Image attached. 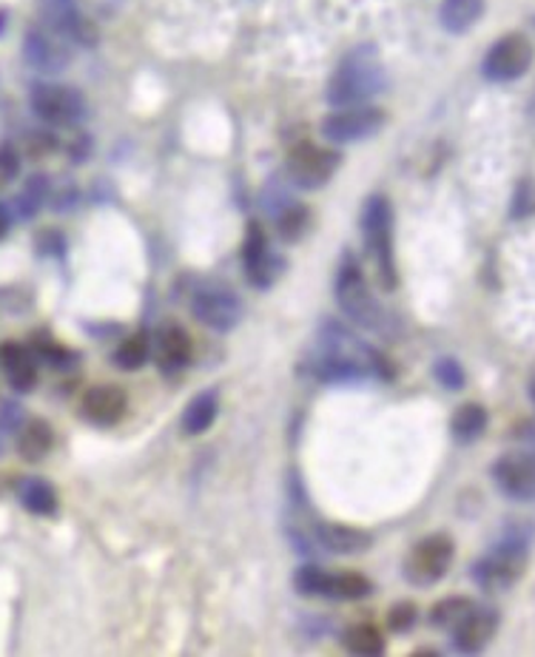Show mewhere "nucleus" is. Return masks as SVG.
I'll return each instance as SVG.
<instances>
[{"instance_id":"nucleus-1","label":"nucleus","mask_w":535,"mask_h":657,"mask_svg":"<svg viewBox=\"0 0 535 657\" xmlns=\"http://www.w3.org/2000/svg\"><path fill=\"white\" fill-rule=\"evenodd\" d=\"M310 376L325 385H359L368 379H390V365L379 350L365 345L345 325L328 322L316 336Z\"/></svg>"},{"instance_id":"nucleus-2","label":"nucleus","mask_w":535,"mask_h":657,"mask_svg":"<svg viewBox=\"0 0 535 657\" xmlns=\"http://www.w3.org/2000/svg\"><path fill=\"white\" fill-rule=\"evenodd\" d=\"M385 66L374 46H356L345 54L328 80V103L334 109L365 106L385 89Z\"/></svg>"},{"instance_id":"nucleus-3","label":"nucleus","mask_w":535,"mask_h":657,"mask_svg":"<svg viewBox=\"0 0 535 657\" xmlns=\"http://www.w3.org/2000/svg\"><path fill=\"white\" fill-rule=\"evenodd\" d=\"M361 237H365V248H368L376 265L382 290H396L399 271H396L394 251V208L382 193L368 197V202L361 208Z\"/></svg>"},{"instance_id":"nucleus-4","label":"nucleus","mask_w":535,"mask_h":657,"mask_svg":"<svg viewBox=\"0 0 535 657\" xmlns=\"http://www.w3.org/2000/svg\"><path fill=\"white\" fill-rule=\"evenodd\" d=\"M334 290L336 302L350 322L359 325V328L376 330V334L385 330V310H382L379 299L374 297V290H370L368 279H365L354 257H345L343 265L336 268Z\"/></svg>"},{"instance_id":"nucleus-5","label":"nucleus","mask_w":535,"mask_h":657,"mask_svg":"<svg viewBox=\"0 0 535 657\" xmlns=\"http://www.w3.org/2000/svg\"><path fill=\"white\" fill-rule=\"evenodd\" d=\"M524 567H527V538L516 532L478 558L470 569V578L482 593H507L522 580Z\"/></svg>"},{"instance_id":"nucleus-6","label":"nucleus","mask_w":535,"mask_h":657,"mask_svg":"<svg viewBox=\"0 0 535 657\" xmlns=\"http://www.w3.org/2000/svg\"><path fill=\"white\" fill-rule=\"evenodd\" d=\"M294 587L305 598H328V600H361L374 593L370 578L361 573H328L323 567H299L294 575Z\"/></svg>"},{"instance_id":"nucleus-7","label":"nucleus","mask_w":535,"mask_h":657,"mask_svg":"<svg viewBox=\"0 0 535 657\" xmlns=\"http://www.w3.org/2000/svg\"><path fill=\"white\" fill-rule=\"evenodd\" d=\"M535 60V49L527 34L509 32L491 46V52L482 60V74L491 83H513L524 78Z\"/></svg>"},{"instance_id":"nucleus-8","label":"nucleus","mask_w":535,"mask_h":657,"mask_svg":"<svg viewBox=\"0 0 535 657\" xmlns=\"http://www.w3.org/2000/svg\"><path fill=\"white\" fill-rule=\"evenodd\" d=\"M453 558H456V544H453L450 535H427L407 555L405 578L413 587H433L445 578Z\"/></svg>"},{"instance_id":"nucleus-9","label":"nucleus","mask_w":535,"mask_h":657,"mask_svg":"<svg viewBox=\"0 0 535 657\" xmlns=\"http://www.w3.org/2000/svg\"><path fill=\"white\" fill-rule=\"evenodd\" d=\"M29 106H32V111L43 120V123L58 126V129L78 126L86 117V111H89V106H86L83 94H80L78 89L60 86V83L32 86Z\"/></svg>"},{"instance_id":"nucleus-10","label":"nucleus","mask_w":535,"mask_h":657,"mask_svg":"<svg viewBox=\"0 0 535 657\" xmlns=\"http://www.w3.org/2000/svg\"><path fill=\"white\" fill-rule=\"evenodd\" d=\"M336 168H339V155L316 142H297L288 151L285 162V175L303 191H316V188L328 186L334 180Z\"/></svg>"},{"instance_id":"nucleus-11","label":"nucleus","mask_w":535,"mask_h":657,"mask_svg":"<svg viewBox=\"0 0 535 657\" xmlns=\"http://www.w3.org/2000/svg\"><path fill=\"white\" fill-rule=\"evenodd\" d=\"M191 313L206 328L217 330V334H228L242 319V302H239L237 293L231 288H226V285L208 282L194 290Z\"/></svg>"},{"instance_id":"nucleus-12","label":"nucleus","mask_w":535,"mask_h":657,"mask_svg":"<svg viewBox=\"0 0 535 657\" xmlns=\"http://www.w3.org/2000/svg\"><path fill=\"white\" fill-rule=\"evenodd\" d=\"M385 126V111L374 106H348V109H334L323 120V135L330 142H361L370 140L376 131Z\"/></svg>"},{"instance_id":"nucleus-13","label":"nucleus","mask_w":535,"mask_h":657,"mask_svg":"<svg viewBox=\"0 0 535 657\" xmlns=\"http://www.w3.org/2000/svg\"><path fill=\"white\" fill-rule=\"evenodd\" d=\"M71 46L69 40L55 34L52 29L34 27L23 38V60L38 74H60L71 66Z\"/></svg>"},{"instance_id":"nucleus-14","label":"nucleus","mask_w":535,"mask_h":657,"mask_svg":"<svg viewBox=\"0 0 535 657\" xmlns=\"http://www.w3.org/2000/svg\"><path fill=\"white\" fill-rule=\"evenodd\" d=\"M38 12L43 18V27L69 43L91 46L97 40L95 27L89 18H83L78 0H38Z\"/></svg>"},{"instance_id":"nucleus-15","label":"nucleus","mask_w":535,"mask_h":657,"mask_svg":"<svg viewBox=\"0 0 535 657\" xmlns=\"http://www.w3.org/2000/svg\"><path fill=\"white\" fill-rule=\"evenodd\" d=\"M493 484L513 501H535V452H507L493 465Z\"/></svg>"},{"instance_id":"nucleus-16","label":"nucleus","mask_w":535,"mask_h":657,"mask_svg":"<svg viewBox=\"0 0 535 657\" xmlns=\"http://www.w3.org/2000/svg\"><path fill=\"white\" fill-rule=\"evenodd\" d=\"M242 268H246L248 282L257 290H268L283 273V259L271 251L268 237L259 226L248 228V237L242 242Z\"/></svg>"},{"instance_id":"nucleus-17","label":"nucleus","mask_w":535,"mask_h":657,"mask_svg":"<svg viewBox=\"0 0 535 657\" xmlns=\"http://www.w3.org/2000/svg\"><path fill=\"white\" fill-rule=\"evenodd\" d=\"M83 419L95 427H111L123 419L129 410V396L123 387L117 385H95L86 390L83 401H80Z\"/></svg>"},{"instance_id":"nucleus-18","label":"nucleus","mask_w":535,"mask_h":657,"mask_svg":"<svg viewBox=\"0 0 535 657\" xmlns=\"http://www.w3.org/2000/svg\"><path fill=\"white\" fill-rule=\"evenodd\" d=\"M151 356H155L157 368L162 374H177V370L188 368V361L194 356L191 336L182 328H177V325H166L151 339Z\"/></svg>"},{"instance_id":"nucleus-19","label":"nucleus","mask_w":535,"mask_h":657,"mask_svg":"<svg viewBox=\"0 0 535 657\" xmlns=\"http://www.w3.org/2000/svg\"><path fill=\"white\" fill-rule=\"evenodd\" d=\"M498 631V613L491 606H473V613L467 615L456 629L450 631L453 644L458 651H482L484 646L496 638Z\"/></svg>"},{"instance_id":"nucleus-20","label":"nucleus","mask_w":535,"mask_h":657,"mask_svg":"<svg viewBox=\"0 0 535 657\" xmlns=\"http://www.w3.org/2000/svg\"><path fill=\"white\" fill-rule=\"evenodd\" d=\"M40 359L34 350L23 348L18 342H7L0 348V368L7 374L9 385L18 390V394H32L40 379Z\"/></svg>"},{"instance_id":"nucleus-21","label":"nucleus","mask_w":535,"mask_h":657,"mask_svg":"<svg viewBox=\"0 0 535 657\" xmlns=\"http://www.w3.org/2000/svg\"><path fill=\"white\" fill-rule=\"evenodd\" d=\"M316 541L323 544L328 553L336 555H359L368 553L374 544V535L365 529L343 527V524H316Z\"/></svg>"},{"instance_id":"nucleus-22","label":"nucleus","mask_w":535,"mask_h":657,"mask_svg":"<svg viewBox=\"0 0 535 657\" xmlns=\"http://www.w3.org/2000/svg\"><path fill=\"white\" fill-rule=\"evenodd\" d=\"M14 445H18V452L23 461L34 465L40 458H46L52 452L55 447V430L52 425L46 419H29L18 427V438H14Z\"/></svg>"},{"instance_id":"nucleus-23","label":"nucleus","mask_w":535,"mask_h":657,"mask_svg":"<svg viewBox=\"0 0 535 657\" xmlns=\"http://www.w3.org/2000/svg\"><path fill=\"white\" fill-rule=\"evenodd\" d=\"M217 416H220V394L211 387V390H202L188 401L186 410H182L180 427L186 436H200V432L211 430Z\"/></svg>"},{"instance_id":"nucleus-24","label":"nucleus","mask_w":535,"mask_h":657,"mask_svg":"<svg viewBox=\"0 0 535 657\" xmlns=\"http://www.w3.org/2000/svg\"><path fill=\"white\" fill-rule=\"evenodd\" d=\"M18 501L20 507L32 512V516L49 518L58 512V490L46 478H20L18 481Z\"/></svg>"},{"instance_id":"nucleus-25","label":"nucleus","mask_w":535,"mask_h":657,"mask_svg":"<svg viewBox=\"0 0 535 657\" xmlns=\"http://www.w3.org/2000/svg\"><path fill=\"white\" fill-rule=\"evenodd\" d=\"M484 14V0H442L439 23L445 32L465 34Z\"/></svg>"},{"instance_id":"nucleus-26","label":"nucleus","mask_w":535,"mask_h":657,"mask_svg":"<svg viewBox=\"0 0 535 657\" xmlns=\"http://www.w3.org/2000/svg\"><path fill=\"white\" fill-rule=\"evenodd\" d=\"M487 421H491V416H487L484 405H478V401H467V405H462L456 412H453L450 432L458 445H473V441H478V438L484 436Z\"/></svg>"},{"instance_id":"nucleus-27","label":"nucleus","mask_w":535,"mask_h":657,"mask_svg":"<svg viewBox=\"0 0 535 657\" xmlns=\"http://www.w3.org/2000/svg\"><path fill=\"white\" fill-rule=\"evenodd\" d=\"M49 191H52V186H49V177L46 175L29 177V180L23 182V188L18 191V197L12 200V217L32 219L34 213H40V208L46 206V200H49Z\"/></svg>"},{"instance_id":"nucleus-28","label":"nucleus","mask_w":535,"mask_h":657,"mask_svg":"<svg viewBox=\"0 0 535 657\" xmlns=\"http://www.w3.org/2000/svg\"><path fill=\"white\" fill-rule=\"evenodd\" d=\"M343 644L350 655L379 657L385 651V635L374 624H354L350 629H345Z\"/></svg>"},{"instance_id":"nucleus-29","label":"nucleus","mask_w":535,"mask_h":657,"mask_svg":"<svg viewBox=\"0 0 535 657\" xmlns=\"http://www.w3.org/2000/svg\"><path fill=\"white\" fill-rule=\"evenodd\" d=\"M473 606L476 604H473L470 598H458V595L439 600V604L430 609V624L436 626V629L453 631L458 624H462V620L467 618V615L473 613Z\"/></svg>"},{"instance_id":"nucleus-30","label":"nucleus","mask_w":535,"mask_h":657,"mask_svg":"<svg viewBox=\"0 0 535 657\" xmlns=\"http://www.w3.org/2000/svg\"><path fill=\"white\" fill-rule=\"evenodd\" d=\"M151 359V339L146 334H135L117 345L115 365L120 370H140Z\"/></svg>"},{"instance_id":"nucleus-31","label":"nucleus","mask_w":535,"mask_h":657,"mask_svg":"<svg viewBox=\"0 0 535 657\" xmlns=\"http://www.w3.org/2000/svg\"><path fill=\"white\" fill-rule=\"evenodd\" d=\"M277 226H279V233H283L285 239L297 242V239L308 231L310 217L303 206H297V202H288V206L283 208V213L277 217Z\"/></svg>"},{"instance_id":"nucleus-32","label":"nucleus","mask_w":535,"mask_h":657,"mask_svg":"<svg viewBox=\"0 0 535 657\" xmlns=\"http://www.w3.org/2000/svg\"><path fill=\"white\" fill-rule=\"evenodd\" d=\"M20 151L12 142H0V191L7 186H12L20 175Z\"/></svg>"},{"instance_id":"nucleus-33","label":"nucleus","mask_w":535,"mask_h":657,"mask_svg":"<svg viewBox=\"0 0 535 657\" xmlns=\"http://www.w3.org/2000/svg\"><path fill=\"white\" fill-rule=\"evenodd\" d=\"M433 376H436V381H439L445 390H462L467 381L465 376V368L458 365L456 359H439L436 361V368H433Z\"/></svg>"},{"instance_id":"nucleus-34","label":"nucleus","mask_w":535,"mask_h":657,"mask_svg":"<svg viewBox=\"0 0 535 657\" xmlns=\"http://www.w3.org/2000/svg\"><path fill=\"white\" fill-rule=\"evenodd\" d=\"M416 620H419V609H416V604H410V600H399L396 606H390V613H387V626H390V631H410L413 626H416Z\"/></svg>"},{"instance_id":"nucleus-35","label":"nucleus","mask_w":535,"mask_h":657,"mask_svg":"<svg viewBox=\"0 0 535 657\" xmlns=\"http://www.w3.org/2000/svg\"><path fill=\"white\" fill-rule=\"evenodd\" d=\"M535 213V186L533 180H522L516 186V193H513V208H509V217L524 219Z\"/></svg>"},{"instance_id":"nucleus-36","label":"nucleus","mask_w":535,"mask_h":657,"mask_svg":"<svg viewBox=\"0 0 535 657\" xmlns=\"http://www.w3.org/2000/svg\"><path fill=\"white\" fill-rule=\"evenodd\" d=\"M9 226H12V211L7 206H0V239L7 237Z\"/></svg>"},{"instance_id":"nucleus-37","label":"nucleus","mask_w":535,"mask_h":657,"mask_svg":"<svg viewBox=\"0 0 535 657\" xmlns=\"http://www.w3.org/2000/svg\"><path fill=\"white\" fill-rule=\"evenodd\" d=\"M522 438H524V441H533V445H535V419L527 421V425L522 427Z\"/></svg>"},{"instance_id":"nucleus-38","label":"nucleus","mask_w":535,"mask_h":657,"mask_svg":"<svg viewBox=\"0 0 535 657\" xmlns=\"http://www.w3.org/2000/svg\"><path fill=\"white\" fill-rule=\"evenodd\" d=\"M7 20H9V12H7V9H0V32L7 29Z\"/></svg>"},{"instance_id":"nucleus-39","label":"nucleus","mask_w":535,"mask_h":657,"mask_svg":"<svg viewBox=\"0 0 535 657\" xmlns=\"http://www.w3.org/2000/svg\"><path fill=\"white\" fill-rule=\"evenodd\" d=\"M529 399H533V405H535V381L529 385Z\"/></svg>"}]
</instances>
